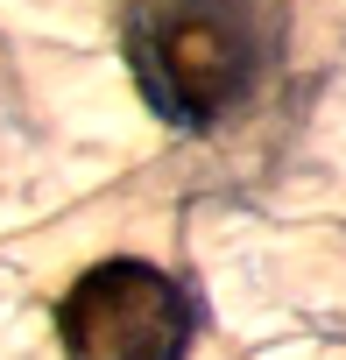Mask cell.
<instances>
[{
    "label": "cell",
    "mask_w": 346,
    "mask_h": 360,
    "mask_svg": "<svg viewBox=\"0 0 346 360\" xmlns=\"http://www.w3.org/2000/svg\"><path fill=\"white\" fill-rule=\"evenodd\" d=\"M127 50L148 106L184 134H205L262 78V36L219 0H148L134 15Z\"/></svg>",
    "instance_id": "1"
},
{
    "label": "cell",
    "mask_w": 346,
    "mask_h": 360,
    "mask_svg": "<svg viewBox=\"0 0 346 360\" xmlns=\"http://www.w3.org/2000/svg\"><path fill=\"white\" fill-rule=\"evenodd\" d=\"M198 332V304L155 262H99L57 304L64 360H184Z\"/></svg>",
    "instance_id": "2"
}]
</instances>
